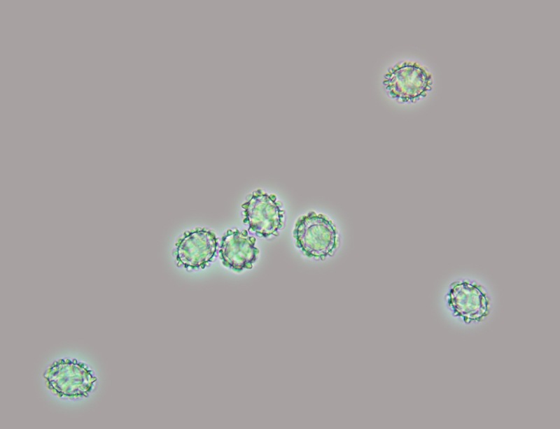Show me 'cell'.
<instances>
[{"label": "cell", "mask_w": 560, "mask_h": 429, "mask_svg": "<svg viewBox=\"0 0 560 429\" xmlns=\"http://www.w3.org/2000/svg\"><path fill=\"white\" fill-rule=\"evenodd\" d=\"M293 237L295 245L307 257L323 261L332 256L340 245L335 223L326 215L310 212L296 221Z\"/></svg>", "instance_id": "obj_1"}, {"label": "cell", "mask_w": 560, "mask_h": 429, "mask_svg": "<svg viewBox=\"0 0 560 429\" xmlns=\"http://www.w3.org/2000/svg\"><path fill=\"white\" fill-rule=\"evenodd\" d=\"M433 73L418 61L405 60L391 66L385 73L383 86L386 94L400 103H415L433 90Z\"/></svg>", "instance_id": "obj_2"}, {"label": "cell", "mask_w": 560, "mask_h": 429, "mask_svg": "<svg viewBox=\"0 0 560 429\" xmlns=\"http://www.w3.org/2000/svg\"><path fill=\"white\" fill-rule=\"evenodd\" d=\"M248 231L261 238H273L284 227L286 212L274 194L257 190L241 205Z\"/></svg>", "instance_id": "obj_3"}, {"label": "cell", "mask_w": 560, "mask_h": 429, "mask_svg": "<svg viewBox=\"0 0 560 429\" xmlns=\"http://www.w3.org/2000/svg\"><path fill=\"white\" fill-rule=\"evenodd\" d=\"M216 249V235L211 231L197 228L186 232L178 240L175 256L178 266L197 269L212 261Z\"/></svg>", "instance_id": "obj_4"}, {"label": "cell", "mask_w": 560, "mask_h": 429, "mask_svg": "<svg viewBox=\"0 0 560 429\" xmlns=\"http://www.w3.org/2000/svg\"><path fill=\"white\" fill-rule=\"evenodd\" d=\"M255 238L246 231L228 230L222 238L219 251L223 264L234 270L251 268L259 250L255 247Z\"/></svg>", "instance_id": "obj_5"}, {"label": "cell", "mask_w": 560, "mask_h": 429, "mask_svg": "<svg viewBox=\"0 0 560 429\" xmlns=\"http://www.w3.org/2000/svg\"><path fill=\"white\" fill-rule=\"evenodd\" d=\"M449 303L456 314L465 321L479 320L487 311V300L481 286L468 281L453 283L449 293Z\"/></svg>", "instance_id": "obj_6"}]
</instances>
